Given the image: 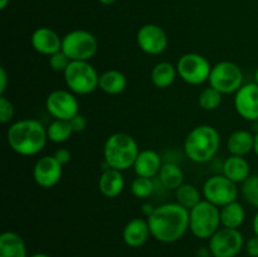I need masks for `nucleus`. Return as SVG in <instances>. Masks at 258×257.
I'll return each mask as SVG.
<instances>
[{
    "label": "nucleus",
    "mask_w": 258,
    "mask_h": 257,
    "mask_svg": "<svg viewBox=\"0 0 258 257\" xmlns=\"http://www.w3.org/2000/svg\"><path fill=\"white\" fill-rule=\"evenodd\" d=\"M175 198L176 203L189 211L203 201L201 197V191L191 184H181L178 189H175Z\"/></svg>",
    "instance_id": "bb28decb"
},
{
    "label": "nucleus",
    "mask_w": 258,
    "mask_h": 257,
    "mask_svg": "<svg viewBox=\"0 0 258 257\" xmlns=\"http://www.w3.org/2000/svg\"><path fill=\"white\" fill-rule=\"evenodd\" d=\"M103 5H111L116 2V0H100Z\"/></svg>",
    "instance_id": "79ce46f5"
},
{
    "label": "nucleus",
    "mask_w": 258,
    "mask_h": 257,
    "mask_svg": "<svg viewBox=\"0 0 258 257\" xmlns=\"http://www.w3.org/2000/svg\"><path fill=\"white\" fill-rule=\"evenodd\" d=\"M151 236L148 219L134 218L126 223L122 231L123 242L131 248H139L148 242Z\"/></svg>",
    "instance_id": "f3484780"
},
{
    "label": "nucleus",
    "mask_w": 258,
    "mask_h": 257,
    "mask_svg": "<svg viewBox=\"0 0 258 257\" xmlns=\"http://www.w3.org/2000/svg\"><path fill=\"white\" fill-rule=\"evenodd\" d=\"M70 122L73 128V133H82L86 128V126H87V120H86L85 116L81 115V113H77L75 117L71 118Z\"/></svg>",
    "instance_id": "72a5a7b5"
},
{
    "label": "nucleus",
    "mask_w": 258,
    "mask_h": 257,
    "mask_svg": "<svg viewBox=\"0 0 258 257\" xmlns=\"http://www.w3.org/2000/svg\"><path fill=\"white\" fill-rule=\"evenodd\" d=\"M252 227H253V232L256 236H258V212L254 214L253 222H252Z\"/></svg>",
    "instance_id": "4c0bfd02"
},
{
    "label": "nucleus",
    "mask_w": 258,
    "mask_h": 257,
    "mask_svg": "<svg viewBox=\"0 0 258 257\" xmlns=\"http://www.w3.org/2000/svg\"><path fill=\"white\" fill-rule=\"evenodd\" d=\"M254 83H257L258 85V66L256 68V72H254Z\"/></svg>",
    "instance_id": "c03bdc74"
},
{
    "label": "nucleus",
    "mask_w": 258,
    "mask_h": 257,
    "mask_svg": "<svg viewBox=\"0 0 258 257\" xmlns=\"http://www.w3.org/2000/svg\"><path fill=\"white\" fill-rule=\"evenodd\" d=\"M10 0H0V9L4 10L5 8H7V5L9 4Z\"/></svg>",
    "instance_id": "a19ab883"
},
{
    "label": "nucleus",
    "mask_w": 258,
    "mask_h": 257,
    "mask_svg": "<svg viewBox=\"0 0 258 257\" xmlns=\"http://www.w3.org/2000/svg\"><path fill=\"white\" fill-rule=\"evenodd\" d=\"M243 244V234L239 229L222 227L209 238V251L214 257H236Z\"/></svg>",
    "instance_id": "9b49d317"
},
{
    "label": "nucleus",
    "mask_w": 258,
    "mask_h": 257,
    "mask_svg": "<svg viewBox=\"0 0 258 257\" xmlns=\"http://www.w3.org/2000/svg\"><path fill=\"white\" fill-rule=\"evenodd\" d=\"M143 208H144V212H145L146 216H150L151 212L154 211V207L151 206V204H144Z\"/></svg>",
    "instance_id": "58836bf2"
},
{
    "label": "nucleus",
    "mask_w": 258,
    "mask_h": 257,
    "mask_svg": "<svg viewBox=\"0 0 258 257\" xmlns=\"http://www.w3.org/2000/svg\"><path fill=\"white\" fill-rule=\"evenodd\" d=\"M139 145L135 139L126 133H115L110 135L103 146L105 163L110 168L123 171L130 169L138 158Z\"/></svg>",
    "instance_id": "20e7f679"
},
{
    "label": "nucleus",
    "mask_w": 258,
    "mask_h": 257,
    "mask_svg": "<svg viewBox=\"0 0 258 257\" xmlns=\"http://www.w3.org/2000/svg\"><path fill=\"white\" fill-rule=\"evenodd\" d=\"M136 42L139 48L149 55H159L168 47L165 30L156 24H145L138 30Z\"/></svg>",
    "instance_id": "ddd939ff"
},
{
    "label": "nucleus",
    "mask_w": 258,
    "mask_h": 257,
    "mask_svg": "<svg viewBox=\"0 0 258 257\" xmlns=\"http://www.w3.org/2000/svg\"><path fill=\"white\" fill-rule=\"evenodd\" d=\"M8 86V75L4 67L0 68V95H4Z\"/></svg>",
    "instance_id": "e433bc0d"
},
{
    "label": "nucleus",
    "mask_w": 258,
    "mask_h": 257,
    "mask_svg": "<svg viewBox=\"0 0 258 257\" xmlns=\"http://www.w3.org/2000/svg\"><path fill=\"white\" fill-rule=\"evenodd\" d=\"M0 257H28L27 247L20 234L12 231L0 234Z\"/></svg>",
    "instance_id": "412c9836"
},
{
    "label": "nucleus",
    "mask_w": 258,
    "mask_h": 257,
    "mask_svg": "<svg viewBox=\"0 0 258 257\" xmlns=\"http://www.w3.org/2000/svg\"><path fill=\"white\" fill-rule=\"evenodd\" d=\"M53 156H54L62 165H66V164H68L71 161L72 154H71V151L68 150V149H58Z\"/></svg>",
    "instance_id": "c9c22d12"
},
{
    "label": "nucleus",
    "mask_w": 258,
    "mask_h": 257,
    "mask_svg": "<svg viewBox=\"0 0 258 257\" xmlns=\"http://www.w3.org/2000/svg\"><path fill=\"white\" fill-rule=\"evenodd\" d=\"M254 154L258 156V133L254 135V146H253Z\"/></svg>",
    "instance_id": "ea45409f"
},
{
    "label": "nucleus",
    "mask_w": 258,
    "mask_h": 257,
    "mask_svg": "<svg viewBox=\"0 0 258 257\" xmlns=\"http://www.w3.org/2000/svg\"><path fill=\"white\" fill-rule=\"evenodd\" d=\"M242 194L251 206L258 208V174L249 175L242 183Z\"/></svg>",
    "instance_id": "7c9ffc66"
},
{
    "label": "nucleus",
    "mask_w": 258,
    "mask_h": 257,
    "mask_svg": "<svg viewBox=\"0 0 258 257\" xmlns=\"http://www.w3.org/2000/svg\"><path fill=\"white\" fill-rule=\"evenodd\" d=\"M62 164L53 155L42 156L33 168V178L42 188H52L62 178Z\"/></svg>",
    "instance_id": "4468645a"
},
{
    "label": "nucleus",
    "mask_w": 258,
    "mask_h": 257,
    "mask_svg": "<svg viewBox=\"0 0 258 257\" xmlns=\"http://www.w3.org/2000/svg\"><path fill=\"white\" fill-rule=\"evenodd\" d=\"M222 100H223V95L216 88L209 86L208 88H204L201 92L198 97V103L203 110L213 111L221 106Z\"/></svg>",
    "instance_id": "c85d7f7f"
},
{
    "label": "nucleus",
    "mask_w": 258,
    "mask_h": 257,
    "mask_svg": "<svg viewBox=\"0 0 258 257\" xmlns=\"http://www.w3.org/2000/svg\"><path fill=\"white\" fill-rule=\"evenodd\" d=\"M159 178L163 185L168 189H178L181 184H184L183 170L173 163L164 164L161 166Z\"/></svg>",
    "instance_id": "a878e982"
},
{
    "label": "nucleus",
    "mask_w": 258,
    "mask_h": 257,
    "mask_svg": "<svg viewBox=\"0 0 258 257\" xmlns=\"http://www.w3.org/2000/svg\"><path fill=\"white\" fill-rule=\"evenodd\" d=\"M221 145V138L217 128L211 125L194 127L184 141V151L191 161L204 164L216 156Z\"/></svg>",
    "instance_id": "7ed1b4c3"
},
{
    "label": "nucleus",
    "mask_w": 258,
    "mask_h": 257,
    "mask_svg": "<svg viewBox=\"0 0 258 257\" xmlns=\"http://www.w3.org/2000/svg\"><path fill=\"white\" fill-rule=\"evenodd\" d=\"M95 35L83 29H76L62 38V50L71 60H90L97 53Z\"/></svg>",
    "instance_id": "6e6552de"
},
{
    "label": "nucleus",
    "mask_w": 258,
    "mask_h": 257,
    "mask_svg": "<svg viewBox=\"0 0 258 257\" xmlns=\"http://www.w3.org/2000/svg\"><path fill=\"white\" fill-rule=\"evenodd\" d=\"M221 226V208L206 199L189 211V229L197 238H211Z\"/></svg>",
    "instance_id": "39448f33"
},
{
    "label": "nucleus",
    "mask_w": 258,
    "mask_h": 257,
    "mask_svg": "<svg viewBox=\"0 0 258 257\" xmlns=\"http://www.w3.org/2000/svg\"><path fill=\"white\" fill-rule=\"evenodd\" d=\"M254 135L247 130H237L229 135L227 149L231 155L244 156L253 150Z\"/></svg>",
    "instance_id": "4be33fe9"
},
{
    "label": "nucleus",
    "mask_w": 258,
    "mask_h": 257,
    "mask_svg": "<svg viewBox=\"0 0 258 257\" xmlns=\"http://www.w3.org/2000/svg\"><path fill=\"white\" fill-rule=\"evenodd\" d=\"M63 76L68 90L75 95H90L100 83V75L88 60H72Z\"/></svg>",
    "instance_id": "423d86ee"
},
{
    "label": "nucleus",
    "mask_w": 258,
    "mask_h": 257,
    "mask_svg": "<svg viewBox=\"0 0 258 257\" xmlns=\"http://www.w3.org/2000/svg\"><path fill=\"white\" fill-rule=\"evenodd\" d=\"M203 197L206 201L211 202L214 206L222 207L237 201L238 189L237 184L224 176L223 174L209 176L203 185Z\"/></svg>",
    "instance_id": "9d476101"
},
{
    "label": "nucleus",
    "mask_w": 258,
    "mask_h": 257,
    "mask_svg": "<svg viewBox=\"0 0 258 257\" xmlns=\"http://www.w3.org/2000/svg\"><path fill=\"white\" fill-rule=\"evenodd\" d=\"M14 117V106L9 98L0 95V121L2 123H8Z\"/></svg>",
    "instance_id": "473e14b6"
},
{
    "label": "nucleus",
    "mask_w": 258,
    "mask_h": 257,
    "mask_svg": "<svg viewBox=\"0 0 258 257\" xmlns=\"http://www.w3.org/2000/svg\"><path fill=\"white\" fill-rule=\"evenodd\" d=\"M244 218H246V212L238 201L232 202L221 208L222 227L238 229L243 224Z\"/></svg>",
    "instance_id": "b1692460"
},
{
    "label": "nucleus",
    "mask_w": 258,
    "mask_h": 257,
    "mask_svg": "<svg viewBox=\"0 0 258 257\" xmlns=\"http://www.w3.org/2000/svg\"><path fill=\"white\" fill-rule=\"evenodd\" d=\"M30 257H50V256H48V254H45V253H34V254H32Z\"/></svg>",
    "instance_id": "37998d69"
},
{
    "label": "nucleus",
    "mask_w": 258,
    "mask_h": 257,
    "mask_svg": "<svg viewBox=\"0 0 258 257\" xmlns=\"http://www.w3.org/2000/svg\"><path fill=\"white\" fill-rule=\"evenodd\" d=\"M246 252L251 257H258V236L256 234L247 241Z\"/></svg>",
    "instance_id": "f704fd0d"
},
{
    "label": "nucleus",
    "mask_w": 258,
    "mask_h": 257,
    "mask_svg": "<svg viewBox=\"0 0 258 257\" xmlns=\"http://www.w3.org/2000/svg\"><path fill=\"white\" fill-rule=\"evenodd\" d=\"M154 183L150 178L136 176L131 183V193L139 199H145L153 194Z\"/></svg>",
    "instance_id": "c756f323"
},
{
    "label": "nucleus",
    "mask_w": 258,
    "mask_h": 257,
    "mask_svg": "<svg viewBox=\"0 0 258 257\" xmlns=\"http://www.w3.org/2000/svg\"><path fill=\"white\" fill-rule=\"evenodd\" d=\"M161 166H163V164H161L160 155L151 149L141 150L136 158L135 164H134L136 175L150 179L160 173Z\"/></svg>",
    "instance_id": "a211bd4d"
},
{
    "label": "nucleus",
    "mask_w": 258,
    "mask_h": 257,
    "mask_svg": "<svg viewBox=\"0 0 258 257\" xmlns=\"http://www.w3.org/2000/svg\"><path fill=\"white\" fill-rule=\"evenodd\" d=\"M148 223L156 241L174 243L189 229V209L179 203L161 204L148 216Z\"/></svg>",
    "instance_id": "f257e3e1"
},
{
    "label": "nucleus",
    "mask_w": 258,
    "mask_h": 257,
    "mask_svg": "<svg viewBox=\"0 0 258 257\" xmlns=\"http://www.w3.org/2000/svg\"><path fill=\"white\" fill-rule=\"evenodd\" d=\"M178 76L188 85L198 86L207 82L212 72L211 62L199 53H186L176 63Z\"/></svg>",
    "instance_id": "1a4fd4ad"
},
{
    "label": "nucleus",
    "mask_w": 258,
    "mask_h": 257,
    "mask_svg": "<svg viewBox=\"0 0 258 257\" xmlns=\"http://www.w3.org/2000/svg\"><path fill=\"white\" fill-rule=\"evenodd\" d=\"M72 60L68 58V55L63 52L62 49L59 52L54 53V54L49 55V67L50 70L54 71V72H60V73H64V71L67 70V67L70 66V63Z\"/></svg>",
    "instance_id": "2f4dec72"
},
{
    "label": "nucleus",
    "mask_w": 258,
    "mask_h": 257,
    "mask_svg": "<svg viewBox=\"0 0 258 257\" xmlns=\"http://www.w3.org/2000/svg\"><path fill=\"white\" fill-rule=\"evenodd\" d=\"M127 86V78L121 71L108 70L100 75L98 88L107 95H118L123 92Z\"/></svg>",
    "instance_id": "5701e85b"
},
{
    "label": "nucleus",
    "mask_w": 258,
    "mask_h": 257,
    "mask_svg": "<svg viewBox=\"0 0 258 257\" xmlns=\"http://www.w3.org/2000/svg\"><path fill=\"white\" fill-rule=\"evenodd\" d=\"M45 108L55 120L70 121L80 113V102L70 90H54L45 100Z\"/></svg>",
    "instance_id": "f8f14e48"
},
{
    "label": "nucleus",
    "mask_w": 258,
    "mask_h": 257,
    "mask_svg": "<svg viewBox=\"0 0 258 257\" xmlns=\"http://www.w3.org/2000/svg\"><path fill=\"white\" fill-rule=\"evenodd\" d=\"M176 76V66L169 62H159L151 71V82L158 88H168L175 82Z\"/></svg>",
    "instance_id": "393cba45"
},
{
    "label": "nucleus",
    "mask_w": 258,
    "mask_h": 257,
    "mask_svg": "<svg viewBox=\"0 0 258 257\" xmlns=\"http://www.w3.org/2000/svg\"><path fill=\"white\" fill-rule=\"evenodd\" d=\"M223 175L231 179L236 184L243 183L249 175H251V168L249 163L244 159V156L229 155L224 160L223 166H222Z\"/></svg>",
    "instance_id": "aec40b11"
},
{
    "label": "nucleus",
    "mask_w": 258,
    "mask_h": 257,
    "mask_svg": "<svg viewBox=\"0 0 258 257\" xmlns=\"http://www.w3.org/2000/svg\"><path fill=\"white\" fill-rule=\"evenodd\" d=\"M123 186H125V178L122 171L117 169H105L98 179V189L101 194L107 198H115L120 196L123 190Z\"/></svg>",
    "instance_id": "6ab92c4d"
},
{
    "label": "nucleus",
    "mask_w": 258,
    "mask_h": 257,
    "mask_svg": "<svg viewBox=\"0 0 258 257\" xmlns=\"http://www.w3.org/2000/svg\"><path fill=\"white\" fill-rule=\"evenodd\" d=\"M30 43L34 50L44 55H52L62 49V38L53 29L40 27L33 32Z\"/></svg>",
    "instance_id": "dca6fc26"
},
{
    "label": "nucleus",
    "mask_w": 258,
    "mask_h": 257,
    "mask_svg": "<svg viewBox=\"0 0 258 257\" xmlns=\"http://www.w3.org/2000/svg\"><path fill=\"white\" fill-rule=\"evenodd\" d=\"M234 108L247 121L258 120V85L246 83L234 93Z\"/></svg>",
    "instance_id": "2eb2a0df"
},
{
    "label": "nucleus",
    "mask_w": 258,
    "mask_h": 257,
    "mask_svg": "<svg viewBox=\"0 0 258 257\" xmlns=\"http://www.w3.org/2000/svg\"><path fill=\"white\" fill-rule=\"evenodd\" d=\"M7 140L13 151L23 156L39 154L47 144V128L34 118H23L8 128Z\"/></svg>",
    "instance_id": "f03ea898"
},
{
    "label": "nucleus",
    "mask_w": 258,
    "mask_h": 257,
    "mask_svg": "<svg viewBox=\"0 0 258 257\" xmlns=\"http://www.w3.org/2000/svg\"><path fill=\"white\" fill-rule=\"evenodd\" d=\"M73 134V128L71 126V122L67 120H54L49 123L47 127L48 140L52 143L60 144L67 141Z\"/></svg>",
    "instance_id": "cd10ccee"
},
{
    "label": "nucleus",
    "mask_w": 258,
    "mask_h": 257,
    "mask_svg": "<svg viewBox=\"0 0 258 257\" xmlns=\"http://www.w3.org/2000/svg\"><path fill=\"white\" fill-rule=\"evenodd\" d=\"M244 76L238 65L229 60H223L212 67L209 85L222 95L236 93L243 86Z\"/></svg>",
    "instance_id": "0eeeda50"
}]
</instances>
